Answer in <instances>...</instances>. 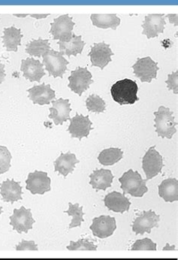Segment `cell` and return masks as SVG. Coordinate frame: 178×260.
<instances>
[{
  "label": "cell",
  "mask_w": 178,
  "mask_h": 260,
  "mask_svg": "<svg viewBox=\"0 0 178 260\" xmlns=\"http://www.w3.org/2000/svg\"><path fill=\"white\" fill-rule=\"evenodd\" d=\"M138 91L136 82L127 78L117 81L111 89L113 100L120 106L133 105L138 101Z\"/></svg>",
  "instance_id": "cell-1"
},
{
  "label": "cell",
  "mask_w": 178,
  "mask_h": 260,
  "mask_svg": "<svg viewBox=\"0 0 178 260\" xmlns=\"http://www.w3.org/2000/svg\"><path fill=\"white\" fill-rule=\"evenodd\" d=\"M155 115L156 132L159 137L167 138L171 139L177 133V123L174 120L173 112L168 108L160 106L157 112H154Z\"/></svg>",
  "instance_id": "cell-2"
},
{
  "label": "cell",
  "mask_w": 178,
  "mask_h": 260,
  "mask_svg": "<svg viewBox=\"0 0 178 260\" xmlns=\"http://www.w3.org/2000/svg\"><path fill=\"white\" fill-rule=\"evenodd\" d=\"M119 181L121 184L122 190L123 194H130L133 197H143L148 192V188L146 186V180H144L138 172H134L132 169H129L125 172L121 178H119Z\"/></svg>",
  "instance_id": "cell-3"
},
{
  "label": "cell",
  "mask_w": 178,
  "mask_h": 260,
  "mask_svg": "<svg viewBox=\"0 0 178 260\" xmlns=\"http://www.w3.org/2000/svg\"><path fill=\"white\" fill-rule=\"evenodd\" d=\"M68 61L58 51L50 50L43 56V65L49 73V76L62 78L67 70Z\"/></svg>",
  "instance_id": "cell-4"
},
{
  "label": "cell",
  "mask_w": 178,
  "mask_h": 260,
  "mask_svg": "<svg viewBox=\"0 0 178 260\" xmlns=\"http://www.w3.org/2000/svg\"><path fill=\"white\" fill-rule=\"evenodd\" d=\"M74 26L73 18L68 15H61L54 19V22L51 23L50 34L53 36L54 40L68 41L73 37Z\"/></svg>",
  "instance_id": "cell-5"
},
{
  "label": "cell",
  "mask_w": 178,
  "mask_h": 260,
  "mask_svg": "<svg viewBox=\"0 0 178 260\" xmlns=\"http://www.w3.org/2000/svg\"><path fill=\"white\" fill-rule=\"evenodd\" d=\"M68 87L71 89L72 91L81 96L84 92L88 90L90 84H93L94 81L92 80V74L87 70V68L79 67L76 70H73L71 75L68 77Z\"/></svg>",
  "instance_id": "cell-6"
},
{
  "label": "cell",
  "mask_w": 178,
  "mask_h": 260,
  "mask_svg": "<svg viewBox=\"0 0 178 260\" xmlns=\"http://www.w3.org/2000/svg\"><path fill=\"white\" fill-rule=\"evenodd\" d=\"M163 167L162 156L157 151L155 147H151L142 159V168L146 175V181H149L158 175L162 172Z\"/></svg>",
  "instance_id": "cell-7"
},
{
  "label": "cell",
  "mask_w": 178,
  "mask_h": 260,
  "mask_svg": "<svg viewBox=\"0 0 178 260\" xmlns=\"http://www.w3.org/2000/svg\"><path fill=\"white\" fill-rule=\"evenodd\" d=\"M157 64L150 56L140 58L132 67L134 74L141 82L151 83L153 79L157 78L159 70Z\"/></svg>",
  "instance_id": "cell-8"
},
{
  "label": "cell",
  "mask_w": 178,
  "mask_h": 260,
  "mask_svg": "<svg viewBox=\"0 0 178 260\" xmlns=\"http://www.w3.org/2000/svg\"><path fill=\"white\" fill-rule=\"evenodd\" d=\"M26 184V189L33 195H43L51 190V178L48 177L47 172L39 171L31 172L28 175Z\"/></svg>",
  "instance_id": "cell-9"
},
{
  "label": "cell",
  "mask_w": 178,
  "mask_h": 260,
  "mask_svg": "<svg viewBox=\"0 0 178 260\" xmlns=\"http://www.w3.org/2000/svg\"><path fill=\"white\" fill-rule=\"evenodd\" d=\"M10 225L13 227V230L18 233H27L32 230V225L35 220L32 218L30 209H26L22 206L19 209L14 210V214L10 217Z\"/></svg>",
  "instance_id": "cell-10"
},
{
  "label": "cell",
  "mask_w": 178,
  "mask_h": 260,
  "mask_svg": "<svg viewBox=\"0 0 178 260\" xmlns=\"http://www.w3.org/2000/svg\"><path fill=\"white\" fill-rule=\"evenodd\" d=\"M160 217L152 210L144 211L140 216L134 220L132 223V231L135 235H144L145 233H151V230L154 227L159 226Z\"/></svg>",
  "instance_id": "cell-11"
},
{
  "label": "cell",
  "mask_w": 178,
  "mask_h": 260,
  "mask_svg": "<svg viewBox=\"0 0 178 260\" xmlns=\"http://www.w3.org/2000/svg\"><path fill=\"white\" fill-rule=\"evenodd\" d=\"M90 229L93 236L99 239H106L112 236L116 230V220L111 216H100L93 219Z\"/></svg>",
  "instance_id": "cell-12"
},
{
  "label": "cell",
  "mask_w": 178,
  "mask_h": 260,
  "mask_svg": "<svg viewBox=\"0 0 178 260\" xmlns=\"http://www.w3.org/2000/svg\"><path fill=\"white\" fill-rule=\"evenodd\" d=\"M115 55L110 48V45L104 42L95 44L91 48L89 56L92 66L103 70L109 62H112V56Z\"/></svg>",
  "instance_id": "cell-13"
},
{
  "label": "cell",
  "mask_w": 178,
  "mask_h": 260,
  "mask_svg": "<svg viewBox=\"0 0 178 260\" xmlns=\"http://www.w3.org/2000/svg\"><path fill=\"white\" fill-rule=\"evenodd\" d=\"M164 15L162 14H152L145 17V21L142 24L143 35L148 39H153L158 37L159 34H163L165 26L166 24Z\"/></svg>",
  "instance_id": "cell-14"
},
{
  "label": "cell",
  "mask_w": 178,
  "mask_h": 260,
  "mask_svg": "<svg viewBox=\"0 0 178 260\" xmlns=\"http://www.w3.org/2000/svg\"><path fill=\"white\" fill-rule=\"evenodd\" d=\"M92 128V122L89 116L84 117L82 114H76L70 120V125L68 128V133L72 137L77 138L80 141L84 137H88Z\"/></svg>",
  "instance_id": "cell-15"
},
{
  "label": "cell",
  "mask_w": 178,
  "mask_h": 260,
  "mask_svg": "<svg viewBox=\"0 0 178 260\" xmlns=\"http://www.w3.org/2000/svg\"><path fill=\"white\" fill-rule=\"evenodd\" d=\"M51 103H52V107L49 109L51 114L48 117L54 120L56 126L62 125L64 122L71 120L70 112L72 109L69 100L60 98L57 100H53Z\"/></svg>",
  "instance_id": "cell-16"
},
{
  "label": "cell",
  "mask_w": 178,
  "mask_h": 260,
  "mask_svg": "<svg viewBox=\"0 0 178 260\" xmlns=\"http://www.w3.org/2000/svg\"><path fill=\"white\" fill-rule=\"evenodd\" d=\"M27 91L29 93V98L35 105H49L56 98L55 91L51 88L49 84H42L34 86L32 88L27 90Z\"/></svg>",
  "instance_id": "cell-17"
},
{
  "label": "cell",
  "mask_w": 178,
  "mask_h": 260,
  "mask_svg": "<svg viewBox=\"0 0 178 260\" xmlns=\"http://www.w3.org/2000/svg\"><path fill=\"white\" fill-rule=\"evenodd\" d=\"M20 70L23 73V76L31 82H40L42 77L45 76L44 65L38 59L34 58H27L21 62Z\"/></svg>",
  "instance_id": "cell-18"
},
{
  "label": "cell",
  "mask_w": 178,
  "mask_h": 260,
  "mask_svg": "<svg viewBox=\"0 0 178 260\" xmlns=\"http://www.w3.org/2000/svg\"><path fill=\"white\" fill-rule=\"evenodd\" d=\"M104 203L109 211L120 213V214L129 211L131 205L129 199L126 198L124 194L120 193L116 191L106 195V197H104Z\"/></svg>",
  "instance_id": "cell-19"
},
{
  "label": "cell",
  "mask_w": 178,
  "mask_h": 260,
  "mask_svg": "<svg viewBox=\"0 0 178 260\" xmlns=\"http://www.w3.org/2000/svg\"><path fill=\"white\" fill-rule=\"evenodd\" d=\"M20 182H16L15 180L7 179L0 185V194L3 200L6 203L13 204L15 202L19 201L23 199L22 197V186Z\"/></svg>",
  "instance_id": "cell-20"
},
{
  "label": "cell",
  "mask_w": 178,
  "mask_h": 260,
  "mask_svg": "<svg viewBox=\"0 0 178 260\" xmlns=\"http://www.w3.org/2000/svg\"><path fill=\"white\" fill-rule=\"evenodd\" d=\"M90 184L94 189L98 190H104L112 186L113 182L114 175L112 171L109 169H99L95 170L90 175Z\"/></svg>",
  "instance_id": "cell-21"
},
{
  "label": "cell",
  "mask_w": 178,
  "mask_h": 260,
  "mask_svg": "<svg viewBox=\"0 0 178 260\" xmlns=\"http://www.w3.org/2000/svg\"><path fill=\"white\" fill-rule=\"evenodd\" d=\"M76 155L68 152L66 153H61L60 156L54 162V171L59 172L64 178H66L69 173H73L76 165L79 164Z\"/></svg>",
  "instance_id": "cell-22"
},
{
  "label": "cell",
  "mask_w": 178,
  "mask_h": 260,
  "mask_svg": "<svg viewBox=\"0 0 178 260\" xmlns=\"http://www.w3.org/2000/svg\"><path fill=\"white\" fill-rule=\"evenodd\" d=\"M59 51L62 55L77 56L82 53L83 49L85 46V42L81 39V36H76L73 34V37L70 40L58 42Z\"/></svg>",
  "instance_id": "cell-23"
},
{
  "label": "cell",
  "mask_w": 178,
  "mask_h": 260,
  "mask_svg": "<svg viewBox=\"0 0 178 260\" xmlns=\"http://www.w3.org/2000/svg\"><path fill=\"white\" fill-rule=\"evenodd\" d=\"M23 37L21 30L15 26L5 28L2 39H3V44H4L5 48H6V51L17 52Z\"/></svg>",
  "instance_id": "cell-24"
},
{
  "label": "cell",
  "mask_w": 178,
  "mask_h": 260,
  "mask_svg": "<svg viewBox=\"0 0 178 260\" xmlns=\"http://www.w3.org/2000/svg\"><path fill=\"white\" fill-rule=\"evenodd\" d=\"M159 195L166 203L178 200V182L176 178L164 180L159 186Z\"/></svg>",
  "instance_id": "cell-25"
},
{
  "label": "cell",
  "mask_w": 178,
  "mask_h": 260,
  "mask_svg": "<svg viewBox=\"0 0 178 260\" xmlns=\"http://www.w3.org/2000/svg\"><path fill=\"white\" fill-rule=\"evenodd\" d=\"M92 23L95 26L101 29H116L120 24V18L114 14H108V15H99V14H93L90 16Z\"/></svg>",
  "instance_id": "cell-26"
},
{
  "label": "cell",
  "mask_w": 178,
  "mask_h": 260,
  "mask_svg": "<svg viewBox=\"0 0 178 260\" xmlns=\"http://www.w3.org/2000/svg\"><path fill=\"white\" fill-rule=\"evenodd\" d=\"M123 156V152L121 149L111 148L104 149L98 156V160L100 164L104 167L113 166L122 159Z\"/></svg>",
  "instance_id": "cell-27"
},
{
  "label": "cell",
  "mask_w": 178,
  "mask_h": 260,
  "mask_svg": "<svg viewBox=\"0 0 178 260\" xmlns=\"http://www.w3.org/2000/svg\"><path fill=\"white\" fill-rule=\"evenodd\" d=\"M51 50L49 41L48 39H39L27 44L26 52L30 56L42 57Z\"/></svg>",
  "instance_id": "cell-28"
},
{
  "label": "cell",
  "mask_w": 178,
  "mask_h": 260,
  "mask_svg": "<svg viewBox=\"0 0 178 260\" xmlns=\"http://www.w3.org/2000/svg\"><path fill=\"white\" fill-rule=\"evenodd\" d=\"M69 208L68 211H65V214H68V216L73 217L72 223H70L69 229L75 228V227L81 226V223L84 221V213L83 212V207H79L78 203L73 205L71 203H68Z\"/></svg>",
  "instance_id": "cell-29"
},
{
  "label": "cell",
  "mask_w": 178,
  "mask_h": 260,
  "mask_svg": "<svg viewBox=\"0 0 178 260\" xmlns=\"http://www.w3.org/2000/svg\"><path fill=\"white\" fill-rule=\"evenodd\" d=\"M86 106L87 110L90 112L102 113L106 109L104 100L96 94H92L87 99Z\"/></svg>",
  "instance_id": "cell-30"
},
{
  "label": "cell",
  "mask_w": 178,
  "mask_h": 260,
  "mask_svg": "<svg viewBox=\"0 0 178 260\" xmlns=\"http://www.w3.org/2000/svg\"><path fill=\"white\" fill-rule=\"evenodd\" d=\"M12 156L9 149L0 146V175L6 173L11 168Z\"/></svg>",
  "instance_id": "cell-31"
},
{
  "label": "cell",
  "mask_w": 178,
  "mask_h": 260,
  "mask_svg": "<svg viewBox=\"0 0 178 260\" xmlns=\"http://www.w3.org/2000/svg\"><path fill=\"white\" fill-rule=\"evenodd\" d=\"M67 249L68 250H96L97 245H95L94 243L90 242L87 239H81L76 242H70Z\"/></svg>",
  "instance_id": "cell-32"
},
{
  "label": "cell",
  "mask_w": 178,
  "mask_h": 260,
  "mask_svg": "<svg viewBox=\"0 0 178 260\" xmlns=\"http://www.w3.org/2000/svg\"><path fill=\"white\" fill-rule=\"evenodd\" d=\"M132 250H157V244L151 239H144L137 240L132 247Z\"/></svg>",
  "instance_id": "cell-33"
},
{
  "label": "cell",
  "mask_w": 178,
  "mask_h": 260,
  "mask_svg": "<svg viewBox=\"0 0 178 260\" xmlns=\"http://www.w3.org/2000/svg\"><path fill=\"white\" fill-rule=\"evenodd\" d=\"M169 90H173L174 94L178 93V72L172 73L168 75V80L165 81Z\"/></svg>",
  "instance_id": "cell-34"
},
{
  "label": "cell",
  "mask_w": 178,
  "mask_h": 260,
  "mask_svg": "<svg viewBox=\"0 0 178 260\" xmlns=\"http://www.w3.org/2000/svg\"><path fill=\"white\" fill-rule=\"evenodd\" d=\"M16 250H38V247L34 241L22 240L15 247Z\"/></svg>",
  "instance_id": "cell-35"
},
{
  "label": "cell",
  "mask_w": 178,
  "mask_h": 260,
  "mask_svg": "<svg viewBox=\"0 0 178 260\" xmlns=\"http://www.w3.org/2000/svg\"><path fill=\"white\" fill-rule=\"evenodd\" d=\"M5 77H6V72H5V65L0 62V84L4 81Z\"/></svg>",
  "instance_id": "cell-36"
},
{
  "label": "cell",
  "mask_w": 178,
  "mask_h": 260,
  "mask_svg": "<svg viewBox=\"0 0 178 260\" xmlns=\"http://www.w3.org/2000/svg\"><path fill=\"white\" fill-rule=\"evenodd\" d=\"M166 17L169 19L170 23H173V24L175 25L176 26H177V14H175V15H168Z\"/></svg>",
  "instance_id": "cell-37"
},
{
  "label": "cell",
  "mask_w": 178,
  "mask_h": 260,
  "mask_svg": "<svg viewBox=\"0 0 178 260\" xmlns=\"http://www.w3.org/2000/svg\"><path fill=\"white\" fill-rule=\"evenodd\" d=\"M30 16L34 18L42 19L47 18V17L49 16V15H48V14H45V15H42V14H40V15H38V14H37V15H35V14H32V15H30Z\"/></svg>",
  "instance_id": "cell-38"
},
{
  "label": "cell",
  "mask_w": 178,
  "mask_h": 260,
  "mask_svg": "<svg viewBox=\"0 0 178 260\" xmlns=\"http://www.w3.org/2000/svg\"><path fill=\"white\" fill-rule=\"evenodd\" d=\"M15 16L18 17V18H25V17L27 16V14H26V15H14Z\"/></svg>",
  "instance_id": "cell-39"
},
{
  "label": "cell",
  "mask_w": 178,
  "mask_h": 260,
  "mask_svg": "<svg viewBox=\"0 0 178 260\" xmlns=\"http://www.w3.org/2000/svg\"><path fill=\"white\" fill-rule=\"evenodd\" d=\"M2 212H3V208L0 206V216H1Z\"/></svg>",
  "instance_id": "cell-40"
}]
</instances>
